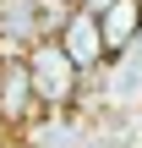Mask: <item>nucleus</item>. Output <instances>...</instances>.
Here are the masks:
<instances>
[{
    "instance_id": "nucleus-1",
    "label": "nucleus",
    "mask_w": 142,
    "mask_h": 148,
    "mask_svg": "<svg viewBox=\"0 0 142 148\" xmlns=\"http://www.w3.org/2000/svg\"><path fill=\"white\" fill-rule=\"evenodd\" d=\"M27 77H33V93H38V110L44 115H66V104H77L82 88H88V77L71 66V55L55 38H38L27 49Z\"/></svg>"
},
{
    "instance_id": "nucleus-2",
    "label": "nucleus",
    "mask_w": 142,
    "mask_h": 148,
    "mask_svg": "<svg viewBox=\"0 0 142 148\" xmlns=\"http://www.w3.org/2000/svg\"><path fill=\"white\" fill-rule=\"evenodd\" d=\"M33 121H44V110H38V93H33V77H27V55H22V60L0 66V126L5 132H27Z\"/></svg>"
},
{
    "instance_id": "nucleus-3",
    "label": "nucleus",
    "mask_w": 142,
    "mask_h": 148,
    "mask_svg": "<svg viewBox=\"0 0 142 148\" xmlns=\"http://www.w3.org/2000/svg\"><path fill=\"white\" fill-rule=\"evenodd\" d=\"M55 44L71 55V66H77L88 82H93V77H99V66L109 60V55H104V33H99V16H88V11H71V16H66V27L55 33Z\"/></svg>"
},
{
    "instance_id": "nucleus-4",
    "label": "nucleus",
    "mask_w": 142,
    "mask_h": 148,
    "mask_svg": "<svg viewBox=\"0 0 142 148\" xmlns=\"http://www.w3.org/2000/svg\"><path fill=\"white\" fill-rule=\"evenodd\" d=\"M99 33H104V55L120 60L142 44V0H115L104 16H99Z\"/></svg>"
},
{
    "instance_id": "nucleus-5",
    "label": "nucleus",
    "mask_w": 142,
    "mask_h": 148,
    "mask_svg": "<svg viewBox=\"0 0 142 148\" xmlns=\"http://www.w3.org/2000/svg\"><path fill=\"white\" fill-rule=\"evenodd\" d=\"M109 5H115V0H77V11H88V16H104Z\"/></svg>"
}]
</instances>
